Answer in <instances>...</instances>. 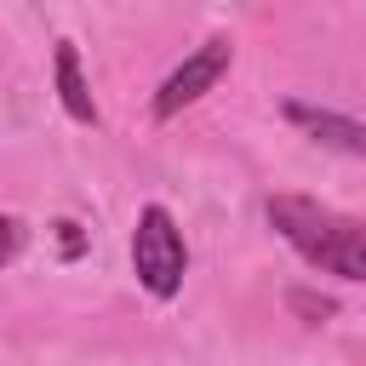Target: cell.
Instances as JSON below:
<instances>
[{"instance_id": "4", "label": "cell", "mask_w": 366, "mask_h": 366, "mask_svg": "<svg viewBox=\"0 0 366 366\" xmlns=\"http://www.w3.org/2000/svg\"><path fill=\"white\" fill-rule=\"evenodd\" d=\"M286 120L297 126V132H309L315 143H326V149H343V154H360L366 160V126L360 120H349V114H337V109H315V103H286Z\"/></svg>"}, {"instance_id": "6", "label": "cell", "mask_w": 366, "mask_h": 366, "mask_svg": "<svg viewBox=\"0 0 366 366\" xmlns=\"http://www.w3.org/2000/svg\"><path fill=\"white\" fill-rule=\"evenodd\" d=\"M286 303H292L297 315H309L315 326H320L326 315H337V303H332V297H315V292H303V286H297V292H286Z\"/></svg>"}, {"instance_id": "1", "label": "cell", "mask_w": 366, "mask_h": 366, "mask_svg": "<svg viewBox=\"0 0 366 366\" xmlns=\"http://www.w3.org/2000/svg\"><path fill=\"white\" fill-rule=\"evenodd\" d=\"M269 223L303 263L343 274V280H366V223L360 217H343V212H332L309 194H274Z\"/></svg>"}, {"instance_id": "2", "label": "cell", "mask_w": 366, "mask_h": 366, "mask_svg": "<svg viewBox=\"0 0 366 366\" xmlns=\"http://www.w3.org/2000/svg\"><path fill=\"white\" fill-rule=\"evenodd\" d=\"M132 269L143 280L149 297H177L183 274H189V252H183V229L172 223L166 206H143L137 229H132Z\"/></svg>"}, {"instance_id": "3", "label": "cell", "mask_w": 366, "mask_h": 366, "mask_svg": "<svg viewBox=\"0 0 366 366\" xmlns=\"http://www.w3.org/2000/svg\"><path fill=\"white\" fill-rule=\"evenodd\" d=\"M229 63H234V46H229L223 34H212L194 57H183V63L160 80V92H154V120H172V114H183L194 97H206V92L229 74Z\"/></svg>"}, {"instance_id": "7", "label": "cell", "mask_w": 366, "mask_h": 366, "mask_svg": "<svg viewBox=\"0 0 366 366\" xmlns=\"http://www.w3.org/2000/svg\"><path fill=\"white\" fill-rule=\"evenodd\" d=\"M23 252V223L17 217H0V263H11Z\"/></svg>"}, {"instance_id": "5", "label": "cell", "mask_w": 366, "mask_h": 366, "mask_svg": "<svg viewBox=\"0 0 366 366\" xmlns=\"http://www.w3.org/2000/svg\"><path fill=\"white\" fill-rule=\"evenodd\" d=\"M57 97H63L69 120H80V126L97 120V103H92V92H86V74H80V51H74V40H57Z\"/></svg>"}]
</instances>
